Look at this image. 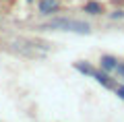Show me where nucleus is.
I'll use <instances>...</instances> for the list:
<instances>
[{
	"instance_id": "obj_2",
	"label": "nucleus",
	"mask_w": 124,
	"mask_h": 122,
	"mask_svg": "<svg viewBox=\"0 0 124 122\" xmlns=\"http://www.w3.org/2000/svg\"><path fill=\"white\" fill-rule=\"evenodd\" d=\"M75 70H79V73H83V74H87V77L95 79V81H97L99 85H103L106 89H116V87H118L114 79H110V73L93 68L89 62H75Z\"/></svg>"
},
{
	"instance_id": "obj_6",
	"label": "nucleus",
	"mask_w": 124,
	"mask_h": 122,
	"mask_svg": "<svg viewBox=\"0 0 124 122\" xmlns=\"http://www.w3.org/2000/svg\"><path fill=\"white\" fill-rule=\"evenodd\" d=\"M114 73H116V74H120V77L124 79V62H118V66H116Z\"/></svg>"
},
{
	"instance_id": "obj_8",
	"label": "nucleus",
	"mask_w": 124,
	"mask_h": 122,
	"mask_svg": "<svg viewBox=\"0 0 124 122\" xmlns=\"http://www.w3.org/2000/svg\"><path fill=\"white\" fill-rule=\"evenodd\" d=\"M114 91L118 93V97H120V99H124V87H116Z\"/></svg>"
},
{
	"instance_id": "obj_9",
	"label": "nucleus",
	"mask_w": 124,
	"mask_h": 122,
	"mask_svg": "<svg viewBox=\"0 0 124 122\" xmlns=\"http://www.w3.org/2000/svg\"><path fill=\"white\" fill-rule=\"evenodd\" d=\"M27 2H35V0H27Z\"/></svg>"
},
{
	"instance_id": "obj_5",
	"label": "nucleus",
	"mask_w": 124,
	"mask_h": 122,
	"mask_svg": "<svg viewBox=\"0 0 124 122\" xmlns=\"http://www.w3.org/2000/svg\"><path fill=\"white\" fill-rule=\"evenodd\" d=\"M83 10H85L87 15H91V17H99V15H103V13H106L103 4H101V2H97V0H89L87 4L83 6Z\"/></svg>"
},
{
	"instance_id": "obj_7",
	"label": "nucleus",
	"mask_w": 124,
	"mask_h": 122,
	"mask_svg": "<svg viewBox=\"0 0 124 122\" xmlns=\"http://www.w3.org/2000/svg\"><path fill=\"white\" fill-rule=\"evenodd\" d=\"M110 17H112V19H122V17H124V10H116V13L110 15Z\"/></svg>"
},
{
	"instance_id": "obj_1",
	"label": "nucleus",
	"mask_w": 124,
	"mask_h": 122,
	"mask_svg": "<svg viewBox=\"0 0 124 122\" xmlns=\"http://www.w3.org/2000/svg\"><path fill=\"white\" fill-rule=\"evenodd\" d=\"M44 27L46 29H60V31H70V33H81V35L91 33V25L87 21H77V19H66V17L52 19Z\"/></svg>"
},
{
	"instance_id": "obj_3",
	"label": "nucleus",
	"mask_w": 124,
	"mask_h": 122,
	"mask_svg": "<svg viewBox=\"0 0 124 122\" xmlns=\"http://www.w3.org/2000/svg\"><path fill=\"white\" fill-rule=\"evenodd\" d=\"M37 8L41 15H54L60 10V0H37Z\"/></svg>"
},
{
	"instance_id": "obj_4",
	"label": "nucleus",
	"mask_w": 124,
	"mask_h": 122,
	"mask_svg": "<svg viewBox=\"0 0 124 122\" xmlns=\"http://www.w3.org/2000/svg\"><path fill=\"white\" fill-rule=\"evenodd\" d=\"M99 66H101V70H106V73H114L116 66H118V58L112 56V54H103V56L99 58Z\"/></svg>"
}]
</instances>
